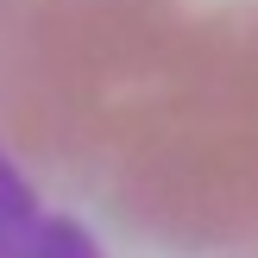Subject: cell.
Listing matches in <instances>:
<instances>
[{"label":"cell","instance_id":"1","mask_svg":"<svg viewBox=\"0 0 258 258\" xmlns=\"http://www.w3.org/2000/svg\"><path fill=\"white\" fill-rule=\"evenodd\" d=\"M0 258H120L82 202L57 196L0 133Z\"/></svg>","mask_w":258,"mask_h":258}]
</instances>
